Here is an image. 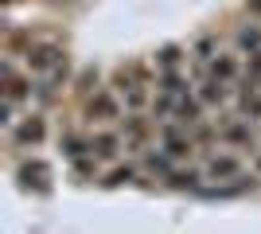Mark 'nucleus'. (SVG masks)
<instances>
[{"label":"nucleus","mask_w":261,"mask_h":234,"mask_svg":"<svg viewBox=\"0 0 261 234\" xmlns=\"http://www.w3.org/2000/svg\"><path fill=\"white\" fill-rule=\"evenodd\" d=\"M86 117H90V121H113V117H121L117 98H113L109 90H98V94L86 101Z\"/></svg>","instance_id":"obj_1"},{"label":"nucleus","mask_w":261,"mask_h":234,"mask_svg":"<svg viewBox=\"0 0 261 234\" xmlns=\"http://www.w3.org/2000/svg\"><path fill=\"white\" fill-rule=\"evenodd\" d=\"M43 137H47V125H43V117H39V113H32V117H23V121L16 125V133H12V141L28 148V145H39Z\"/></svg>","instance_id":"obj_2"},{"label":"nucleus","mask_w":261,"mask_h":234,"mask_svg":"<svg viewBox=\"0 0 261 234\" xmlns=\"http://www.w3.org/2000/svg\"><path fill=\"white\" fill-rule=\"evenodd\" d=\"M28 67L32 70H51V67H59V59H63V51L59 47H51V43H39V47H28Z\"/></svg>","instance_id":"obj_3"},{"label":"nucleus","mask_w":261,"mask_h":234,"mask_svg":"<svg viewBox=\"0 0 261 234\" xmlns=\"http://www.w3.org/2000/svg\"><path fill=\"white\" fill-rule=\"evenodd\" d=\"M207 176L211 179H242V160L238 156H215L207 164Z\"/></svg>","instance_id":"obj_4"},{"label":"nucleus","mask_w":261,"mask_h":234,"mask_svg":"<svg viewBox=\"0 0 261 234\" xmlns=\"http://www.w3.org/2000/svg\"><path fill=\"white\" fill-rule=\"evenodd\" d=\"M253 188V179H238V184H218V188H195L203 199H238Z\"/></svg>","instance_id":"obj_5"},{"label":"nucleus","mask_w":261,"mask_h":234,"mask_svg":"<svg viewBox=\"0 0 261 234\" xmlns=\"http://www.w3.org/2000/svg\"><path fill=\"white\" fill-rule=\"evenodd\" d=\"M47 176H51V168L43 160H32V164L20 168V184L23 188H35V191H47Z\"/></svg>","instance_id":"obj_6"},{"label":"nucleus","mask_w":261,"mask_h":234,"mask_svg":"<svg viewBox=\"0 0 261 234\" xmlns=\"http://www.w3.org/2000/svg\"><path fill=\"white\" fill-rule=\"evenodd\" d=\"M164 152L172 156V160L187 156V152H191V137H184L175 125H168V129H164Z\"/></svg>","instance_id":"obj_7"},{"label":"nucleus","mask_w":261,"mask_h":234,"mask_svg":"<svg viewBox=\"0 0 261 234\" xmlns=\"http://www.w3.org/2000/svg\"><path fill=\"white\" fill-rule=\"evenodd\" d=\"M117 148H121V137H117V133H98V137H90V156L109 160V156H117Z\"/></svg>","instance_id":"obj_8"},{"label":"nucleus","mask_w":261,"mask_h":234,"mask_svg":"<svg viewBox=\"0 0 261 234\" xmlns=\"http://www.w3.org/2000/svg\"><path fill=\"white\" fill-rule=\"evenodd\" d=\"M23 98H28V82H23L12 67H4V101L16 106V101H23Z\"/></svg>","instance_id":"obj_9"},{"label":"nucleus","mask_w":261,"mask_h":234,"mask_svg":"<svg viewBox=\"0 0 261 234\" xmlns=\"http://www.w3.org/2000/svg\"><path fill=\"white\" fill-rule=\"evenodd\" d=\"M199 113H203V98H179V101H175V117H179V125H195Z\"/></svg>","instance_id":"obj_10"},{"label":"nucleus","mask_w":261,"mask_h":234,"mask_svg":"<svg viewBox=\"0 0 261 234\" xmlns=\"http://www.w3.org/2000/svg\"><path fill=\"white\" fill-rule=\"evenodd\" d=\"M211 74L222 78V82H234V78H238V55H218L215 63H211Z\"/></svg>","instance_id":"obj_11"},{"label":"nucleus","mask_w":261,"mask_h":234,"mask_svg":"<svg viewBox=\"0 0 261 234\" xmlns=\"http://www.w3.org/2000/svg\"><path fill=\"white\" fill-rule=\"evenodd\" d=\"M199 98H203V106H218V101H226V82L211 74V82L199 90Z\"/></svg>","instance_id":"obj_12"},{"label":"nucleus","mask_w":261,"mask_h":234,"mask_svg":"<svg viewBox=\"0 0 261 234\" xmlns=\"http://www.w3.org/2000/svg\"><path fill=\"white\" fill-rule=\"evenodd\" d=\"M238 110L246 113V117H253V121H261V98L253 94V86L242 90V101H238Z\"/></svg>","instance_id":"obj_13"},{"label":"nucleus","mask_w":261,"mask_h":234,"mask_svg":"<svg viewBox=\"0 0 261 234\" xmlns=\"http://www.w3.org/2000/svg\"><path fill=\"white\" fill-rule=\"evenodd\" d=\"M59 145H63V156H70V160H78V156L90 152V141H82V137H74V133H66Z\"/></svg>","instance_id":"obj_14"},{"label":"nucleus","mask_w":261,"mask_h":234,"mask_svg":"<svg viewBox=\"0 0 261 234\" xmlns=\"http://www.w3.org/2000/svg\"><path fill=\"white\" fill-rule=\"evenodd\" d=\"M222 141H234V145H250L253 133H250V125H222Z\"/></svg>","instance_id":"obj_15"},{"label":"nucleus","mask_w":261,"mask_h":234,"mask_svg":"<svg viewBox=\"0 0 261 234\" xmlns=\"http://www.w3.org/2000/svg\"><path fill=\"white\" fill-rule=\"evenodd\" d=\"M238 47H242V51H250V55H257V51H261V28H242V32H238Z\"/></svg>","instance_id":"obj_16"},{"label":"nucleus","mask_w":261,"mask_h":234,"mask_svg":"<svg viewBox=\"0 0 261 234\" xmlns=\"http://www.w3.org/2000/svg\"><path fill=\"white\" fill-rule=\"evenodd\" d=\"M184 74H175V70H164V78H160V90L164 94H175V98H179V94H184Z\"/></svg>","instance_id":"obj_17"},{"label":"nucleus","mask_w":261,"mask_h":234,"mask_svg":"<svg viewBox=\"0 0 261 234\" xmlns=\"http://www.w3.org/2000/svg\"><path fill=\"white\" fill-rule=\"evenodd\" d=\"M172 188H199V172H191V168H187V172H172Z\"/></svg>","instance_id":"obj_18"},{"label":"nucleus","mask_w":261,"mask_h":234,"mask_svg":"<svg viewBox=\"0 0 261 234\" xmlns=\"http://www.w3.org/2000/svg\"><path fill=\"white\" fill-rule=\"evenodd\" d=\"M215 59V39H199L195 43V63L203 67V63H211Z\"/></svg>","instance_id":"obj_19"},{"label":"nucleus","mask_w":261,"mask_h":234,"mask_svg":"<svg viewBox=\"0 0 261 234\" xmlns=\"http://www.w3.org/2000/svg\"><path fill=\"white\" fill-rule=\"evenodd\" d=\"M129 179H137V172H133V168H117V172H109L106 188H121V184H129Z\"/></svg>","instance_id":"obj_20"},{"label":"nucleus","mask_w":261,"mask_h":234,"mask_svg":"<svg viewBox=\"0 0 261 234\" xmlns=\"http://www.w3.org/2000/svg\"><path fill=\"white\" fill-rule=\"evenodd\" d=\"M261 82V51L250 55V67H246V86H257Z\"/></svg>","instance_id":"obj_21"},{"label":"nucleus","mask_w":261,"mask_h":234,"mask_svg":"<svg viewBox=\"0 0 261 234\" xmlns=\"http://www.w3.org/2000/svg\"><path fill=\"white\" fill-rule=\"evenodd\" d=\"M156 63H160V67H164V70H172V67H175V63H179V47H164L160 55H156Z\"/></svg>","instance_id":"obj_22"},{"label":"nucleus","mask_w":261,"mask_h":234,"mask_svg":"<svg viewBox=\"0 0 261 234\" xmlns=\"http://www.w3.org/2000/svg\"><path fill=\"white\" fill-rule=\"evenodd\" d=\"M125 137H129V141H141L144 137V121L141 117H129V121H125Z\"/></svg>","instance_id":"obj_23"},{"label":"nucleus","mask_w":261,"mask_h":234,"mask_svg":"<svg viewBox=\"0 0 261 234\" xmlns=\"http://www.w3.org/2000/svg\"><path fill=\"white\" fill-rule=\"evenodd\" d=\"M125 101H129L133 110H141V106H144V90L141 86H129V90H125Z\"/></svg>","instance_id":"obj_24"},{"label":"nucleus","mask_w":261,"mask_h":234,"mask_svg":"<svg viewBox=\"0 0 261 234\" xmlns=\"http://www.w3.org/2000/svg\"><path fill=\"white\" fill-rule=\"evenodd\" d=\"M168 160H172V156H168V152H164V156H148V168H152V172H168Z\"/></svg>","instance_id":"obj_25"},{"label":"nucleus","mask_w":261,"mask_h":234,"mask_svg":"<svg viewBox=\"0 0 261 234\" xmlns=\"http://www.w3.org/2000/svg\"><path fill=\"white\" fill-rule=\"evenodd\" d=\"M74 172H78V176H90V172H94V160L78 156V160H74Z\"/></svg>","instance_id":"obj_26"},{"label":"nucleus","mask_w":261,"mask_h":234,"mask_svg":"<svg viewBox=\"0 0 261 234\" xmlns=\"http://www.w3.org/2000/svg\"><path fill=\"white\" fill-rule=\"evenodd\" d=\"M250 12H257V16H261V0H250Z\"/></svg>","instance_id":"obj_27"},{"label":"nucleus","mask_w":261,"mask_h":234,"mask_svg":"<svg viewBox=\"0 0 261 234\" xmlns=\"http://www.w3.org/2000/svg\"><path fill=\"white\" fill-rule=\"evenodd\" d=\"M257 168H261V160H257Z\"/></svg>","instance_id":"obj_28"}]
</instances>
